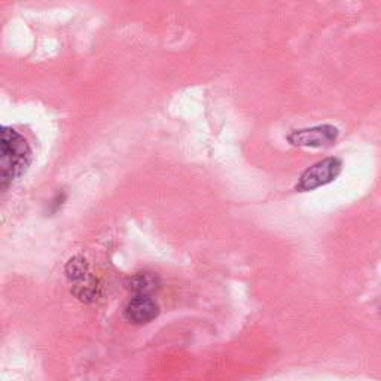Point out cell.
I'll list each match as a JSON object with an SVG mask.
<instances>
[{
  "mask_svg": "<svg viewBox=\"0 0 381 381\" xmlns=\"http://www.w3.org/2000/svg\"><path fill=\"white\" fill-rule=\"evenodd\" d=\"M0 141V185L6 189L26 173L31 163V149L27 140L9 127L2 129Z\"/></svg>",
  "mask_w": 381,
  "mask_h": 381,
  "instance_id": "cell-1",
  "label": "cell"
},
{
  "mask_svg": "<svg viewBox=\"0 0 381 381\" xmlns=\"http://www.w3.org/2000/svg\"><path fill=\"white\" fill-rule=\"evenodd\" d=\"M341 167L343 163L338 158H326V160L316 163L301 174L295 188L299 193H307V190L325 186L337 179V176L341 173Z\"/></svg>",
  "mask_w": 381,
  "mask_h": 381,
  "instance_id": "cell-2",
  "label": "cell"
},
{
  "mask_svg": "<svg viewBox=\"0 0 381 381\" xmlns=\"http://www.w3.org/2000/svg\"><path fill=\"white\" fill-rule=\"evenodd\" d=\"M340 132L333 125H317L311 129L295 130L288 136V141L294 146L304 148H323L337 140Z\"/></svg>",
  "mask_w": 381,
  "mask_h": 381,
  "instance_id": "cell-3",
  "label": "cell"
},
{
  "mask_svg": "<svg viewBox=\"0 0 381 381\" xmlns=\"http://www.w3.org/2000/svg\"><path fill=\"white\" fill-rule=\"evenodd\" d=\"M160 313V307L148 295L134 296L125 307V319L133 325H146L152 322Z\"/></svg>",
  "mask_w": 381,
  "mask_h": 381,
  "instance_id": "cell-4",
  "label": "cell"
},
{
  "mask_svg": "<svg viewBox=\"0 0 381 381\" xmlns=\"http://www.w3.org/2000/svg\"><path fill=\"white\" fill-rule=\"evenodd\" d=\"M129 289L137 295H151L160 288V279L154 273H137L129 279Z\"/></svg>",
  "mask_w": 381,
  "mask_h": 381,
  "instance_id": "cell-5",
  "label": "cell"
},
{
  "mask_svg": "<svg viewBox=\"0 0 381 381\" xmlns=\"http://www.w3.org/2000/svg\"><path fill=\"white\" fill-rule=\"evenodd\" d=\"M99 291H100L99 281L91 274L81 281H76L73 286V289H72L73 295L79 301H82V303H92V301L97 299Z\"/></svg>",
  "mask_w": 381,
  "mask_h": 381,
  "instance_id": "cell-6",
  "label": "cell"
},
{
  "mask_svg": "<svg viewBox=\"0 0 381 381\" xmlns=\"http://www.w3.org/2000/svg\"><path fill=\"white\" fill-rule=\"evenodd\" d=\"M66 276L73 283L81 281L85 277H88L90 268H88V262L85 261V258L73 257L72 259H69V262L66 264Z\"/></svg>",
  "mask_w": 381,
  "mask_h": 381,
  "instance_id": "cell-7",
  "label": "cell"
}]
</instances>
